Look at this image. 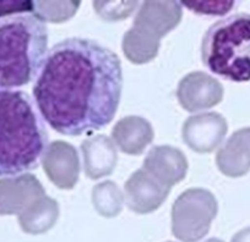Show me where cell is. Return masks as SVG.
<instances>
[{"label":"cell","mask_w":250,"mask_h":242,"mask_svg":"<svg viewBox=\"0 0 250 242\" xmlns=\"http://www.w3.org/2000/svg\"><path fill=\"white\" fill-rule=\"evenodd\" d=\"M123 91L120 59L87 38H68L48 52L33 85L41 116L57 132L81 136L107 126Z\"/></svg>","instance_id":"6da1fadb"},{"label":"cell","mask_w":250,"mask_h":242,"mask_svg":"<svg viewBox=\"0 0 250 242\" xmlns=\"http://www.w3.org/2000/svg\"><path fill=\"white\" fill-rule=\"evenodd\" d=\"M47 147V129L32 98L0 87V176L38 168Z\"/></svg>","instance_id":"7a4b0ae2"},{"label":"cell","mask_w":250,"mask_h":242,"mask_svg":"<svg viewBox=\"0 0 250 242\" xmlns=\"http://www.w3.org/2000/svg\"><path fill=\"white\" fill-rule=\"evenodd\" d=\"M48 50V28L33 13L0 19V87L19 88L36 80Z\"/></svg>","instance_id":"3957f363"},{"label":"cell","mask_w":250,"mask_h":242,"mask_svg":"<svg viewBox=\"0 0 250 242\" xmlns=\"http://www.w3.org/2000/svg\"><path fill=\"white\" fill-rule=\"evenodd\" d=\"M201 60L226 80L249 82L250 14H234L211 25L201 42Z\"/></svg>","instance_id":"277c9868"},{"label":"cell","mask_w":250,"mask_h":242,"mask_svg":"<svg viewBox=\"0 0 250 242\" xmlns=\"http://www.w3.org/2000/svg\"><path fill=\"white\" fill-rule=\"evenodd\" d=\"M183 16L178 1H145L140 4L133 26L123 37L122 49L136 65L150 63L158 54L161 38L179 25Z\"/></svg>","instance_id":"5b68a950"},{"label":"cell","mask_w":250,"mask_h":242,"mask_svg":"<svg viewBox=\"0 0 250 242\" xmlns=\"http://www.w3.org/2000/svg\"><path fill=\"white\" fill-rule=\"evenodd\" d=\"M217 212L218 203L212 192L189 188L172 205V234L182 242H198L208 234Z\"/></svg>","instance_id":"8992f818"},{"label":"cell","mask_w":250,"mask_h":242,"mask_svg":"<svg viewBox=\"0 0 250 242\" xmlns=\"http://www.w3.org/2000/svg\"><path fill=\"white\" fill-rule=\"evenodd\" d=\"M228 131L225 117L215 112L191 115L182 129L183 142L198 153H211L222 145Z\"/></svg>","instance_id":"52a82bcc"},{"label":"cell","mask_w":250,"mask_h":242,"mask_svg":"<svg viewBox=\"0 0 250 242\" xmlns=\"http://www.w3.org/2000/svg\"><path fill=\"white\" fill-rule=\"evenodd\" d=\"M177 98L187 112H201L222 102L223 86L208 74L194 71L179 81Z\"/></svg>","instance_id":"ba28073f"},{"label":"cell","mask_w":250,"mask_h":242,"mask_svg":"<svg viewBox=\"0 0 250 242\" xmlns=\"http://www.w3.org/2000/svg\"><path fill=\"white\" fill-rule=\"evenodd\" d=\"M42 167L48 179L62 190H71L80 176V158L73 145L64 141L49 143L42 157Z\"/></svg>","instance_id":"9c48e42d"},{"label":"cell","mask_w":250,"mask_h":242,"mask_svg":"<svg viewBox=\"0 0 250 242\" xmlns=\"http://www.w3.org/2000/svg\"><path fill=\"white\" fill-rule=\"evenodd\" d=\"M169 192V187L162 185L141 168L133 172L125 183L124 201L133 212L138 214H148L162 205Z\"/></svg>","instance_id":"30bf717a"},{"label":"cell","mask_w":250,"mask_h":242,"mask_svg":"<svg viewBox=\"0 0 250 242\" xmlns=\"http://www.w3.org/2000/svg\"><path fill=\"white\" fill-rule=\"evenodd\" d=\"M187 157L178 148L172 146H155L148 150L144 167L162 185L172 188L173 185L185 179L188 172Z\"/></svg>","instance_id":"8fae6325"},{"label":"cell","mask_w":250,"mask_h":242,"mask_svg":"<svg viewBox=\"0 0 250 242\" xmlns=\"http://www.w3.org/2000/svg\"><path fill=\"white\" fill-rule=\"evenodd\" d=\"M83 170L91 180L108 176L114 171L118 163L117 146L112 138L97 135L81 143Z\"/></svg>","instance_id":"7c38bea8"},{"label":"cell","mask_w":250,"mask_h":242,"mask_svg":"<svg viewBox=\"0 0 250 242\" xmlns=\"http://www.w3.org/2000/svg\"><path fill=\"white\" fill-rule=\"evenodd\" d=\"M216 165L228 177H240L250 171V128L233 132L218 149Z\"/></svg>","instance_id":"4fadbf2b"},{"label":"cell","mask_w":250,"mask_h":242,"mask_svg":"<svg viewBox=\"0 0 250 242\" xmlns=\"http://www.w3.org/2000/svg\"><path fill=\"white\" fill-rule=\"evenodd\" d=\"M113 142L123 153L140 155L153 141V129L145 117L130 115L120 119L112 130Z\"/></svg>","instance_id":"5bb4252c"},{"label":"cell","mask_w":250,"mask_h":242,"mask_svg":"<svg viewBox=\"0 0 250 242\" xmlns=\"http://www.w3.org/2000/svg\"><path fill=\"white\" fill-rule=\"evenodd\" d=\"M58 218L59 205L57 201L44 195L35 200L27 212L21 217V225L28 234H44L54 226Z\"/></svg>","instance_id":"9a60e30c"},{"label":"cell","mask_w":250,"mask_h":242,"mask_svg":"<svg viewBox=\"0 0 250 242\" xmlns=\"http://www.w3.org/2000/svg\"><path fill=\"white\" fill-rule=\"evenodd\" d=\"M92 203L100 215L114 218L122 212L124 205V195L117 184L103 181L92 188Z\"/></svg>","instance_id":"2e32d148"},{"label":"cell","mask_w":250,"mask_h":242,"mask_svg":"<svg viewBox=\"0 0 250 242\" xmlns=\"http://www.w3.org/2000/svg\"><path fill=\"white\" fill-rule=\"evenodd\" d=\"M80 3L79 1H68V3H33V14L42 21L48 22H64L73 18L78 11Z\"/></svg>","instance_id":"e0dca14e"},{"label":"cell","mask_w":250,"mask_h":242,"mask_svg":"<svg viewBox=\"0 0 250 242\" xmlns=\"http://www.w3.org/2000/svg\"><path fill=\"white\" fill-rule=\"evenodd\" d=\"M140 5L139 3H134V1H129V3H124V1H118V3H107V1H95L93 3V8H95L96 13L105 21H119L122 19L129 18L136 8Z\"/></svg>","instance_id":"ac0fdd59"},{"label":"cell","mask_w":250,"mask_h":242,"mask_svg":"<svg viewBox=\"0 0 250 242\" xmlns=\"http://www.w3.org/2000/svg\"><path fill=\"white\" fill-rule=\"evenodd\" d=\"M182 6L200 15H225L234 8V1H183Z\"/></svg>","instance_id":"d6986e66"},{"label":"cell","mask_w":250,"mask_h":242,"mask_svg":"<svg viewBox=\"0 0 250 242\" xmlns=\"http://www.w3.org/2000/svg\"><path fill=\"white\" fill-rule=\"evenodd\" d=\"M27 13H33V1H0V19Z\"/></svg>","instance_id":"ffe728a7"},{"label":"cell","mask_w":250,"mask_h":242,"mask_svg":"<svg viewBox=\"0 0 250 242\" xmlns=\"http://www.w3.org/2000/svg\"><path fill=\"white\" fill-rule=\"evenodd\" d=\"M230 242H250V226L238 231L232 237Z\"/></svg>","instance_id":"44dd1931"},{"label":"cell","mask_w":250,"mask_h":242,"mask_svg":"<svg viewBox=\"0 0 250 242\" xmlns=\"http://www.w3.org/2000/svg\"><path fill=\"white\" fill-rule=\"evenodd\" d=\"M205 242H225V241H222V240H220V239H215V237H213V239L206 240Z\"/></svg>","instance_id":"7402d4cb"},{"label":"cell","mask_w":250,"mask_h":242,"mask_svg":"<svg viewBox=\"0 0 250 242\" xmlns=\"http://www.w3.org/2000/svg\"><path fill=\"white\" fill-rule=\"evenodd\" d=\"M167 242H172V241H167Z\"/></svg>","instance_id":"603a6c76"}]
</instances>
